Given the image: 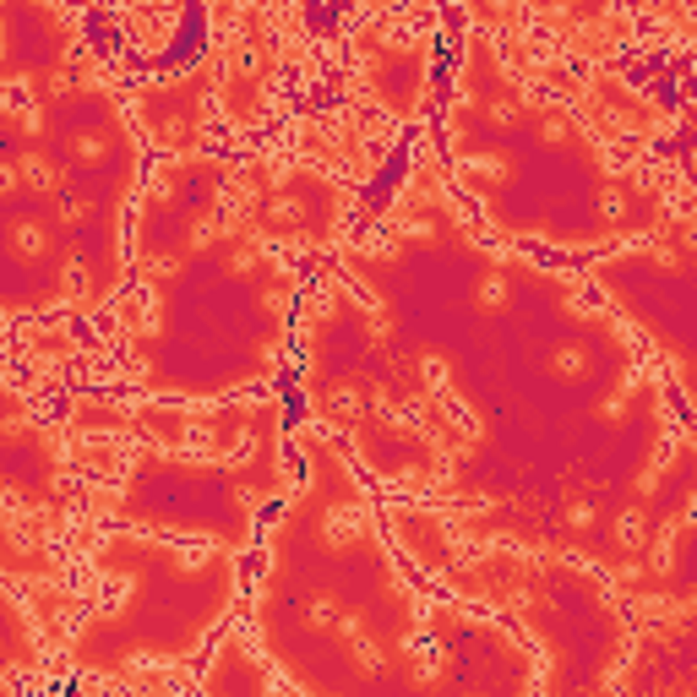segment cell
<instances>
[{"label": "cell", "instance_id": "cell-1", "mask_svg": "<svg viewBox=\"0 0 697 697\" xmlns=\"http://www.w3.org/2000/svg\"><path fill=\"white\" fill-rule=\"evenodd\" d=\"M615 534H621V545H643V518H637V512H626Z\"/></svg>", "mask_w": 697, "mask_h": 697}]
</instances>
